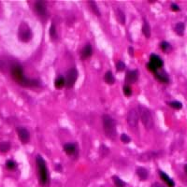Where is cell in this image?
Instances as JSON below:
<instances>
[{"label": "cell", "mask_w": 187, "mask_h": 187, "mask_svg": "<svg viewBox=\"0 0 187 187\" xmlns=\"http://www.w3.org/2000/svg\"><path fill=\"white\" fill-rule=\"evenodd\" d=\"M10 75L14 81L18 83V84L22 85L23 87H33V86H38V82L34 81V79H30L26 78L23 75V67L21 65H19L18 63H14L10 66Z\"/></svg>", "instance_id": "cell-1"}, {"label": "cell", "mask_w": 187, "mask_h": 187, "mask_svg": "<svg viewBox=\"0 0 187 187\" xmlns=\"http://www.w3.org/2000/svg\"><path fill=\"white\" fill-rule=\"evenodd\" d=\"M102 122L106 136L110 140H115V138L117 136V130L114 120L109 115L105 114L102 116Z\"/></svg>", "instance_id": "cell-2"}, {"label": "cell", "mask_w": 187, "mask_h": 187, "mask_svg": "<svg viewBox=\"0 0 187 187\" xmlns=\"http://www.w3.org/2000/svg\"><path fill=\"white\" fill-rule=\"evenodd\" d=\"M38 166V181L41 185H46L48 180H49V174H48V169L46 166V162L42 156L38 155L36 158Z\"/></svg>", "instance_id": "cell-3"}, {"label": "cell", "mask_w": 187, "mask_h": 187, "mask_svg": "<svg viewBox=\"0 0 187 187\" xmlns=\"http://www.w3.org/2000/svg\"><path fill=\"white\" fill-rule=\"evenodd\" d=\"M138 114H140L141 122L146 129L151 130L153 127V119L150 110L143 106H138Z\"/></svg>", "instance_id": "cell-4"}, {"label": "cell", "mask_w": 187, "mask_h": 187, "mask_svg": "<svg viewBox=\"0 0 187 187\" xmlns=\"http://www.w3.org/2000/svg\"><path fill=\"white\" fill-rule=\"evenodd\" d=\"M18 38L22 42H29L32 38V31L26 23L23 22L18 29Z\"/></svg>", "instance_id": "cell-5"}, {"label": "cell", "mask_w": 187, "mask_h": 187, "mask_svg": "<svg viewBox=\"0 0 187 187\" xmlns=\"http://www.w3.org/2000/svg\"><path fill=\"white\" fill-rule=\"evenodd\" d=\"M78 79V71L75 69V68H71L67 71L66 73V85L67 88H70V87H72L75 82H76Z\"/></svg>", "instance_id": "cell-6"}, {"label": "cell", "mask_w": 187, "mask_h": 187, "mask_svg": "<svg viewBox=\"0 0 187 187\" xmlns=\"http://www.w3.org/2000/svg\"><path fill=\"white\" fill-rule=\"evenodd\" d=\"M35 10L37 14L40 17L41 19L45 20L47 18V9L45 6V2L43 1H38L35 3Z\"/></svg>", "instance_id": "cell-7"}, {"label": "cell", "mask_w": 187, "mask_h": 187, "mask_svg": "<svg viewBox=\"0 0 187 187\" xmlns=\"http://www.w3.org/2000/svg\"><path fill=\"white\" fill-rule=\"evenodd\" d=\"M127 123L131 127L137 126L138 123V111L135 109L131 110L127 114Z\"/></svg>", "instance_id": "cell-8"}, {"label": "cell", "mask_w": 187, "mask_h": 187, "mask_svg": "<svg viewBox=\"0 0 187 187\" xmlns=\"http://www.w3.org/2000/svg\"><path fill=\"white\" fill-rule=\"evenodd\" d=\"M17 133L20 138V140L23 143H27L30 140V133L25 127H18L17 128Z\"/></svg>", "instance_id": "cell-9"}, {"label": "cell", "mask_w": 187, "mask_h": 187, "mask_svg": "<svg viewBox=\"0 0 187 187\" xmlns=\"http://www.w3.org/2000/svg\"><path fill=\"white\" fill-rule=\"evenodd\" d=\"M150 63H152L153 65L156 67V68H161L164 65V63H163V60L158 56L156 54H152L150 57Z\"/></svg>", "instance_id": "cell-10"}, {"label": "cell", "mask_w": 187, "mask_h": 187, "mask_svg": "<svg viewBox=\"0 0 187 187\" xmlns=\"http://www.w3.org/2000/svg\"><path fill=\"white\" fill-rule=\"evenodd\" d=\"M138 73L137 70H131L126 74V82L129 83H134L138 81Z\"/></svg>", "instance_id": "cell-11"}, {"label": "cell", "mask_w": 187, "mask_h": 187, "mask_svg": "<svg viewBox=\"0 0 187 187\" xmlns=\"http://www.w3.org/2000/svg\"><path fill=\"white\" fill-rule=\"evenodd\" d=\"M93 53V50L92 47H91L90 44H86L84 46V48L82 51V59H87L89 58L91 55Z\"/></svg>", "instance_id": "cell-12"}, {"label": "cell", "mask_w": 187, "mask_h": 187, "mask_svg": "<svg viewBox=\"0 0 187 187\" xmlns=\"http://www.w3.org/2000/svg\"><path fill=\"white\" fill-rule=\"evenodd\" d=\"M64 151L68 154V155H73V154L76 153V146L73 143H66V144L64 145Z\"/></svg>", "instance_id": "cell-13"}, {"label": "cell", "mask_w": 187, "mask_h": 187, "mask_svg": "<svg viewBox=\"0 0 187 187\" xmlns=\"http://www.w3.org/2000/svg\"><path fill=\"white\" fill-rule=\"evenodd\" d=\"M159 175H160V178L162 179V180L164 181L166 184H168L169 187H174V185H175L174 182L166 173H164L163 171H159Z\"/></svg>", "instance_id": "cell-14"}, {"label": "cell", "mask_w": 187, "mask_h": 187, "mask_svg": "<svg viewBox=\"0 0 187 187\" xmlns=\"http://www.w3.org/2000/svg\"><path fill=\"white\" fill-rule=\"evenodd\" d=\"M137 174H138V176L140 177L142 181H144L146 180L147 178H148V170H147L146 169L144 168H138L137 169Z\"/></svg>", "instance_id": "cell-15"}, {"label": "cell", "mask_w": 187, "mask_h": 187, "mask_svg": "<svg viewBox=\"0 0 187 187\" xmlns=\"http://www.w3.org/2000/svg\"><path fill=\"white\" fill-rule=\"evenodd\" d=\"M142 32H143V35H144L147 38H149L151 37V27H150L149 23L147 21H144V23H143Z\"/></svg>", "instance_id": "cell-16"}, {"label": "cell", "mask_w": 187, "mask_h": 187, "mask_svg": "<svg viewBox=\"0 0 187 187\" xmlns=\"http://www.w3.org/2000/svg\"><path fill=\"white\" fill-rule=\"evenodd\" d=\"M116 18L121 25H125V13L121 10H116Z\"/></svg>", "instance_id": "cell-17"}, {"label": "cell", "mask_w": 187, "mask_h": 187, "mask_svg": "<svg viewBox=\"0 0 187 187\" xmlns=\"http://www.w3.org/2000/svg\"><path fill=\"white\" fill-rule=\"evenodd\" d=\"M154 75H155V78L158 79L159 82H164V83H168L169 82V78L168 76L166 75V73H159V72H156V73H154Z\"/></svg>", "instance_id": "cell-18"}, {"label": "cell", "mask_w": 187, "mask_h": 187, "mask_svg": "<svg viewBox=\"0 0 187 187\" xmlns=\"http://www.w3.org/2000/svg\"><path fill=\"white\" fill-rule=\"evenodd\" d=\"M10 149V143L9 141H3L0 143V152L7 153Z\"/></svg>", "instance_id": "cell-19"}, {"label": "cell", "mask_w": 187, "mask_h": 187, "mask_svg": "<svg viewBox=\"0 0 187 187\" xmlns=\"http://www.w3.org/2000/svg\"><path fill=\"white\" fill-rule=\"evenodd\" d=\"M105 82L108 83V84H113L114 82H115V79L113 77L112 73L110 71H108L105 75Z\"/></svg>", "instance_id": "cell-20"}, {"label": "cell", "mask_w": 187, "mask_h": 187, "mask_svg": "<svg viewBox=\"0 0 187 187\" xmlns=\"http://www.w3.org/2000/svg\"><path fill=\"white\" fill-rule=\"evenodd\" d=\"M175 31H176V33L178 35H184V25L182 23H178L176 26H175Z\"/></svg>", "instance_id": "cell-21"}, {"label": "cell", "mask_w": 187, "mask_h": 187, "mask_svg": "<svg viewBox=\"0 0 187 187\" xmlns=\"http://www.w3.org/2000/svg\"><path fill=\"white\" fill-rule=\"evenodd\" d=\"M54 85L56 88H62L63 86L66 85V81L65 79L62 78V77H59L55 79V82H54Z\"/></svg>", "instance_id": "cell-22"}, {"label": "cell", "mask_w": 187, "mask_h": 187, "mask_svg": "<svg viewBox=\"0 0 187 187\" xmlns=\"http://www.w3.org/2000/svg\"><path fill=\"white\" fill-rule=\"evenodd\" d=\"M88 4L90 5L92 10L94 11V13L97 14V16H100V12H99V10H98V8L97 7V4H95V2L90 1V2H88Z\"/></svg>", "instance_id": "cell-23"}, {"label": "cell", "mask_w": 187, "mask_h": 187, "mask_svg": "<svg viewBox=\"0 0 187 187\" xmlns=\"http://www.w3.org/2000/svg\"><path fill=\"white\" fill-rule=\"evenodd\" d=\"M113 181L116 187H125V184L122 180H120L118 177H113Z\"/></svg>", "instance_id": "cell-24"}, {"label": "cell", "mask_w": 187, "mask_h": 187, "mask_svg": "<svg viewBox=\"0 0 187 187\" xmlns=\"http://www.w3.org/2000/svg\"><path fill=\"white\" fill-rule=\"evenodd\" d=\"M169 105L171 107V108L175 109V110H180V109H182V103L179 102V101H172V102H170Z\"/></svg>", "instance_id": "cell-25"}, {"label": "cell", "mask_w": 187, "mask_h": 187, "mask_svg": "<svg viewBox=\"0 0 187 187\" xmlns=\"http://www.w3.org/2000/svg\"><path fill=\"white\" fill-rule=\"evenodd\" d=\"M6 166L8 169L10 170H13L15 168H16V163L12 160H8L7 163H6Z\"/></svg>", "instance_id": "cell-26"}, {"label": "cell", "mask_w": 187, "mask_h": 187, "mask_svg": "<svg viewBox=\"0 0 187 187\" xmlns=\"http://www.w3.org/2000/svg\"><path fill=\"white\" fill-rule=\"evenodd\" d=\"M123 91H124V94L126 95V97H129V95H131V94H132V89H131V87L127 84L124 86Z\"/></svg>", "instance_id": "cell-27"}, {"label": "cell", "mask_w": 187, "mask_h": 187, "mask_svg": "<svg viewBox=\"0 0 187 187\" xmlns=\"http://www.w3.org/2000/svg\"><path fill=\"white\" fill-rule=\"evenodd\" d=\"M50 35L51 38H56V29H55L54 25H51V28H50Z\"/></svg>", "instance_id": "cell-28"}, {"label": "cell", "mask_w": 187, "mask_h": 187, "mask_svg": "<svg viewBox=\"0 0 187 187\" xmlns=\"http://www.w3.org/2000/svg\"><path fill=\"white\" fill-rule=\"evenodd\" d=\"M147 67H148V69H149L150 71H152L153 73H156V72H157V68L153 65L152 63L149 62L148 64H147Z\"/></svg>", "instance_id": "cell-29"}, {"label": "cell", "mask_w": 187, "mask_h": 187, "mask_svg": "<svg viewBox=\"0 0 187 187\" xmlns=\"http://www.w3.org/2000/svg\"><path fill=\"white\" fill-rule=\"evenodd\" d=\"M116 67H117V70L118 71H123L125 68V65L124 62H118L117 65H116Z\"/></svg>", "instance_id": "cell-30"}, {"label": "cell", "mask_w": 187, "mask_h": 187, "mask_svg": "<svg viewBox=\"0 0 187 187\" xmlns=\"http://www.w3.org/2000/svg\"><path fill=\"white\" fill-rule=\"evenodd\" d=\"M121 140L124 142V143H129L130 142V138L127 136L126 134H123L122 136H121Z\"/></svg>", "instance_id": "cell-31"}, {"label": "cell", "mask_w": 187, "mask_h": 187, "mask_svg": "<svg viewBox=\"0 0 187 187\" xmlns=\"http://www.w3.org/2000/svg\"><path fill=\"white\" fill-rule=\"evenodd\" d=\"M160 47H161V49L163 50V51H168L169 49V44L168 42H166V41H164V42H162L161 44H160Z\"/></svg>", "instance_id": "cell-32"}, {"label": "cell", "mask_w": 187, "mask_h": 187, "mask_svg": "<svg viewBox=\"0 0 187 187\" xmlns=\"http://www.w3.org/2000/svg\"><path fill=\"white\" fill-rule=\"evenodd\" d=\"M171 10L173 11H179V10H180V8H179V6L176 5V4H172V5H171Z\"/></svg>", "instance_id": "cell-33"}, {"label": "cell", "mask_w": 187, "mask_h": 187, "mask_svg": "<svg viewBox=\"0 0 187 187\" xmlns=\"http://www.w3.org/2000/svg\"><path fill=\"white\" fill-rule=\"evenodd\" d=\"M129 54L133 55V49H132V48H129Z\"/></svg>", "instance_id": "cell-34"}, {"label": "cell", "mask_w": 187, "mask_h": 187, "mask_svg": "<svg viewBox=\"0 0 187 187\" xmlns=\"http://www.w3.org/2000/svg\"><path fill=\"white\" fill-rule=\"evenodd\" d=\"M184 169H185V171L187 172V165L185 166V168H184Z\"/></svg>", "instance_id": "cell-35"}]
</instances>
